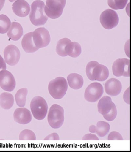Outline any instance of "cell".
<instances>
[{"label":"cell","mask_w":131,"mask_h":152,"mask_svg":"<svg viewBox=\"0 0 131 152\" xmlns=\"http://www.w3.org/2000/svg\"><path fill=\"white\" fill-rule=\"evenodd\" d=\"M122 88L121 82L114 78L109 79L105 84L104 89L106 93L112 96H118L120 94Z\"/></svg>","instance_id":"cell-14"},{"label":"cell","mask_w":131,"mask_h":152,"mask_svg":"<svg viewBox=\"0 0 131 152\" xmlns=\"http://www.w3.org/2000/svg\"><path fill=\"white\" fill-rule=\"evenodd\" d=\"M124 101L127 104H130V87L126 90L123 96Z\"/></svg>","instance_id":"cell-31"},{"label":"cell","mask_w":131,"mask_h":152,"mask_svg":"<svg viewBox=\"0 0 131 152\" xmlns=\"http://www.w3.org/2000/svg\"><path fill=\"white\" fill-rule=\"evenodd\" d=\"M11 25V22L8 17L2 14L0 15V34H6Z\"/></svg>","instance_id":"cell-25"},{"label":"cell","mask_w":131,"mask_h":152,"mask_svg":"<svg viewBox=\"0 0 131 152\" xmlns=\"http://www.w3.org/2000/svg\"><path fill=\"white\" fill-rule=\"evenodd\" d=\"M6 69V62L4 60L2 56L0 55V71L4 70Z\"/></svg>","instance_id":"cell-32"},{"label":"cell","mask_w":131,"mask_h":152,"mask_svg":"<svg viewBox=\"0 0 131 152\" xmlns=\"http://www.w3.org/2000/svg\"><path fill=\"white\" fill-rule=\"evenodd\" d=\"M5 61L9 65H16L19 62L21 53L18 47L13 45L7 46L4 51Z\"/></svg>","instance_id":"cell-13"},{"label":"cell","mask_w":131,"mask_h":152,"mask_svg":"<svg viewBox=\"0 0 131 152\" xmlns=\"http://www.w3.org/2000/svg\"><path fill=\"white\" fill-rule=\"evenodd\" d=\"M6 0H0V11L3 8Z\"/></svg>","instance_id":"cell-33"},{"label":"cell","mask_w":131,"mask_h":152,"mask_svg":"<svg viewBox=\"0 0 131 152\" xmlns=\"http://www.w3.org/2000/svg\"><path fill=\"white\" fill-rule=\"evenodd\" d=\"M16 86L15 78L11 72L4 70L0 71V87L5 91L11 92Z\"/></svg>","instance_id":"cell-12"},{"label":"cell","mask_w":131,"mask_h":152,"mask_svg":"<svg viewBox=\"0 0 131 152\" xmlns=\"http://www.w3.org/2000/svg\"><path fill=\"white\" fill-rule=\"evenodd\" d=\"M14 96L9 92H4L0 95V106L3 109L9 110L14 105Z\"/></svg>","instance_id":"cell-22"},{"label":"cell","mask_w":131,"mask_h":152,"mask_svg":"<svg viewBox=\"0 0 131 152\" xmlns=\"http://www.w3.org/2000/svg\"><path fill=\"white\" fill-rule=\"evenodd\" d=\"M59 134L56 133H53L49 135L44 138V140H59Z\"/></svg>","instance_id":"cell-30"},{"label":"cell","mask_w":131,"mask_h":152,"mask_svg":"<svg viewBox=\"0 0 131 152\" xmlns=\"http://www.w3.org/2000/svg\"><path fill=\"white\" fill-rule=\"evenodd\" d=\"M128 0H108V6L114 10H121L125 8Z\"/></svg>","instance_id":"cell-26"},{"label":"cell","mask_w":131,"mask_h":152,"mask_svg":"<svg viewBox=\"0 0 131 152\" xmlns=\"http://www.w3.org/2000/svg\"><path fill=\"white\" fill-rule=\"evenodd\" d=\"M9 1H10V2H14V1H15L16 0H9Z\"/></svg>","instance_id":"cell-34"},{"label":"cell","mask_w":131,"mask_h":152,"mask_svg":"<svg viewBox=\"0 0 131 152\" xmlns=\"http://www.w3.org/2000/svg\"><path fill=\"white\" fill-rule=\"evenodd\" d=\"M44 11L46 15L52 19H56L63 14L66 0H47Z\"/></svg>","instance_id":"cell-7"},{"label":"cell","mask_w":131,"mask_h":152,"mask_svg":"<svg viewBox=\"0 0 131 152\" xmlns=\"http://www.w3.org/2000/svg\"><path fill=\"white\" fill-rule=\"evenodd\" d=\"M32 37L34 44L39 49L47 47L51 42L49 33L45 28H37L33 32Z\"/></svg>","instance_id":"cell-10"},{"label":"cell","mask_w":131,"mask_h":152,"mask_svg":"<svg viewBox=\"0 0 131 152\" xmlns=\"http://www.w3.org/2000/svg\"><path fill=\"white\" fill-rule=\"evenodd\" d=\"M12 10L16 15L21 18H24L29 15L30 6L25 0H18L12 5Z\"/></svg>","instance_id":"cell-16"},{"label":"cell","mask_w":131,"mask_h":152,"mask_svg":"<svg viewBox=\"0 0 131 152\" xmlns=\"http://www.w3.org/2000/svg\"><path fill=\"white\" fill-rule=\"evenodd\" d=\"M19 138L20 140H35L36 137L32 131L26 129L21 132Z\"/></svg>","instance_id":"cell-27"},{"label":"cell","mask_w":131,"mask_h":152,"mask_svg":"<svg viewBox=\"0 0 131 152\" xmlns=\"http://www.w3.org/2000/svg\"><path fill=\"white\" fill-rule=\"evenodd\" d=\"M104 92V88L98 83H91L86 89L84 98L90 102H95L101 98Z\"/></svg>","instance_id":"cell-9"},{"label":"cell","mask_w":131,"mask_h":152,"mask_svg":"<svg viewBox=\"0 0 131 152\" xmlns=\"http://www.w3.org/2000/svg\"><path fill=\"white\" fill-rule=\"evenodd\" d=\"M14 121L22 125H26L31 122L32 115L31 112L26 108H18L14 113Z\"/></svg>","instance_id":"cell-15"},{"label":"cell","mask_w":131,"mask_h":152,"mask_svg":"<svg viewBox=\"0 0 131 152\" xmlns=\"http://www.w3.org/2000/svg\"><path fill=\"white\" fill-rule=\"evenodd\" d=\"M97 108L99 113L102 115L105 119L107 121H113L116 118L117 109L110 96H104L100 99Z\"/></svg>","instance_id":"cell-2"},{"label":"cell","mask_w":131,"mask_h":152,"mask_svg":"<svg viewBox=\"0 0 131 152\" xmlns=\"http://www.w3.org/2000/svg\"><path fill=\"white\" fill-rule=\"evenodd\" d=\"M110 129V125L105 121H100L96 124V126L91 125L89 127V130L91 133H96L98 136L101 137H105L109 132Z\"/></svg>","instance_id":"cell-17"},{"label":"cell","mask_w":131,"mask_h":152,"mask_svg":"<svg viewBox=\"0 0 131 152\" xmlns=\"http://www.w3.org/2000/svg\"><path fill=\"white\" fill-rule=\"evenodd\" d=\"M108 140H123L124 139L122 135L117 132L113 131L111 132L108 135Z\"/></svg>","instance_id":"cell-28"},{"label":"cell","mask_w":131,"mask_h":152,"mask_svg":"<svg viewBox=\"0 0 131 152\" xmlns=\"http://www.w3.org/2000/svg\"><path fill=\"white\" fill-rule=\"evenodd\" d=\"M28 91L27 88H21L17 91L15 96L17 105L20 107H23L26 104V99Z\"/></svg>","instance_id":"cell-23"},{"label":"cell","mask_w":131,"mask_h":152,"mask_svg":"<svg viewBox=\"0 0 131 152\" xmlns=\"http://www.w3.org/2000/svg\"><path fill=\"white\" fill-rule=\"evenodd\" d=\"M45 6L44 2L40 0L34 1L32 4L29 18L34 26H42L47 22L48 18L45 12Z\"/></svg>","instance_id":"cell-3"},{"label":"cell","mask_w":131,"mask_h":152,"mask_svg":"<svg viewBox=\"0 0 131 152\" xmlns=\"http://www.w3.org/2000/svg\"><path fill=\"white\" fill-rule=\"evenodd\" d=\"M65 52L66 55L72 58H77L82 52V48L80 44L76 42L70 41L66 46Z\"/></svg>","instance_id":"cell-21"},{"label":"cell","mask_w":131,"mask_h":152,"mask_svg":"<svg viewBox=\"0 0 131 152\" xmlns=\"http://www.w3.org/2000/svg\"><path fill=\"white\" fill-rule=\"evenodd\" d=\"M83 140H99L98 137L96 134L92 133H88L82 137Z\"/></svg>","instance_id":"cell-29"},{"label":"cell","mask_w":131,"mask_h":152,"mask_svg":"<svg viewBox=\"0 0 131 152\" xmlns=\"http://www.w3.org/2000/svg\"><path fill=\"white\" fill-rule=\"evenodd\" d=\"M112 71L115 76L130 77V60L126 58L118 59L115 61L112 66Z\"/></svg>","instance_id":"cell-11"},{"label":"cell","mask_w":131,"mask_h":152,"mask_svg":"<svg viewBox=\"0 0 131 152\" xmlns=\"http://www.w3.org/2000/svg\"><path fill=\"white\" fill-rule=\"evenodd\" d=\"M100 22L104 28L110 30L116 27L119 23L118 15L114 10L107 9L100 16Z\"/></svg>","instance_id":"cell-8"},{"label":"cell","mask_w":131,"mask_h":152,"mask_svg":"<svg viewBox=\"0 0 131 152\" xmlns=\"http://www.w3.org/2000/svg\"><path fill=\"white\" fill-rule=\"evenodd\" d=\"M68 88L67 80L62 77H59L51 80L48 85L49 93L55 99L63 98L65 96Z\"/></svg>","instance_id":"cell-4"},{"label":"cell","mask_w":131,"mask_h":152,"mask_svg":"<svg viewBox=\"0 0 131 152\" xmlns=\"http://www.w3.org/2000/svg\"><path fill=\"white\" fill-rule=\"evenodd\" d=\"M47 120L53 129H59L63 126L64 121V110L63 107L57 104L52 105L49 111Z\"/></svg>","instance_id":"cell-5"},{"label":"cell","mask_w":131,"mask_h":152,"mask_svg":"<svg viewBox=\"0 0 131 152\" xmlns=\"http://www.w3.org/2000/svg\"><path fill=\"white\" fill-rule=\"evenodd\" d=\"M67 81L70 88L74 90H79L83 87V79L82 76L77 73H71L67 77Z\"/></svg>","instance_id":"cell-20"},{"label":"cell","mask_w":131,"mask_h":152,"mask_svg":"<svg viewBox=\"0 0 131 152\" xmlns=\"http://www.w3.org/2000/svg\"><path fill=\"white\" fill-rule=\"evenodd\" d=\"M23 35V28L20 24L16 22H12L7 33L9 38L12 40L18 41L20 39Z\"/></svg>","instance_id":"cell-19"},{"label":"cell","mask_w":131,"mask_h":152,"mask_svg":"<svg viewBox=\"0 0 131 152\" xmlns=\"http://www.w3.org/2000/svg\"><path fill=\"white\" fill-rule=\"evenodd\" d=\"M32 36L33 32L27 33L24 36L22 39V47L26 53L35 52L39 49L34 44Z\"/></svg>","instance_id":"cell-18"},{"label":"cell","mask_w":131,"mask_h":152,"mask_svg":"<svg viewBox=\"0 0 131 152\" xmlns=\"http://www.w3.org/2000/svg\"><path fill=\"white\" fill-rule=\"evenodd\" d=\"M71 40L68 38H63L58 41L56 47V52L60 56L65 57L67 56L65 52L66 45Z\"/></svg>","instance_id":"cell-24"},{"label":"cell","mask_w":131,"mask_h":152,"mask_svg":"<svg viewBox=\"0 0 131 152\" xmlns=\"http://www.w3.org/2000/svg\"><path fill=\"white\" fill-rule=\"evenodd\" d=\"M86 72L87 77L92 81H105L109 75L108 68L96 61H91L87 64Z\"/></svg>","instance_id":"cell-1"},{"label":"cell","mask_w":131,"mask_h":152,"mask_svg":"<svg viewBox=\"0 0 131 152\" xmlns=\"http://www.w3.org/2000/svg\"><path fill=\"white\" fill-rule=\"evenodd\" d=\"M30 108L36 119H44L47 115L48 106L47 102L42 96H37L33 98L30 102Z\"/></svg>","instance_id":"cell-6"}]
</instances>
